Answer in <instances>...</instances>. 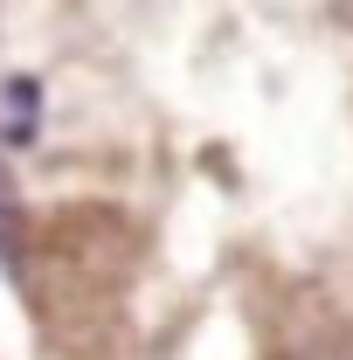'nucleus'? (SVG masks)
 Returning <instances> with one entry per match:
<instances>
[{"label": "nucleus", "instance_id": "obj_1", "mask_svg": "<svg viewBox=\"0 0 353 360\" xmlns=\"http://www.w3.org/2000/svg\"><path fill=\"white\" fill-rule=\"evenodd\" d=\"M0 111H7V139L21 146V139H35V118H42V90L28 84V77H14V84L0 90Z\"/></svg>", "mask_w": 353, "mask_h": 360}]
</instances>
